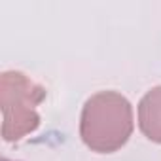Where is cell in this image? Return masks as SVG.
Wrapping results in <instances>:
<instances>
[{"label": "cell", "mask_w": 161, "mask_h": 161, "mask_svg": "<svg viewBox=\"0 0 161 161\" xmlns=\"http://www.w3.org/2000/svg\"><path fill=\"white\" fill-rule=\"evenodd\" d=\"M2 161H12V159H6V157H4V159H2Z\"/></svg>", "instance_id": "4"}, {"label": "cell", "mask_w": 161, "mask_h": 161, "mask_svg": "<svg viewBox=\"0 0 161 161\" xmlns=\"http://www.w3.org/2000/svg\"><path fill=\"white\" fill-rule=\"evenodd\" d=\"M138 127L146 138L161 144V86L142 97L138 104Z\"/></svg>", "instance_id": "3"}, {"label": "cell", "mask_w": 161, "mask_h": 161, "mask_svg": "<svg viewBox=\"0 0 161 161\" xmlns=\"http://www.w3.org/2000/svg\"><path fill=\"white\" fill-rule=\"evenodd\" d=\"M133 133L131 103L116 91H101L89 97L80 118V136L99 153L119 150Z\"/></svg>", "instance_id": "1"}, {"label": "cell", "mask_w": 161, "mask_h": 161, "mask_svg": "<svg viewBox=\"0 0 161 161\" xmlns=\"http://www.w3.org/2000/svg\"><path fill=\"white\" fill-rule=\"evenodd\" d=\"M46 99V89L23 72L10 70L0 78V104H2V136L17 142L40 125L38 106Z\"/></svg>", "instance_id": "2"}]
</instances>
